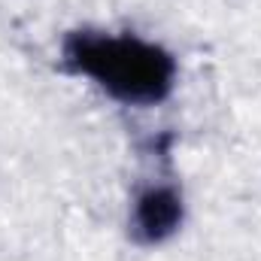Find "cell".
Masks as SVG:
<instances>
[{"label": "cell", "instance_id": "cell-1", "mask_svg": "<svg viewBox=\"0 0 261 261\" xmlns=\"http://www.w3.org/2000/svg\"><path fill=\"white\" fill-rule=\"evenodd\" d=\"M58 67L100 97L125 110H158L173 100L182 64L179 55L140 31L79 24L61 34Z\"/></svg>", "mask_w": 261, "mask_h": 261}, {"label": "cell", "instance_id": "cell-2", "mask_svg": "<svg viewBox=\"0 0 261 261\" xmlns=\"http://www.w3.org/2000/svg\"><path fill=\"white\" fill-rule=\"evenodd\" d=\"M189 225V195L176 176H149L134 186L125 210V237L137 249H161Z\"/></svg>", "mask_w": 261, "mask_h": 261}]
</instances>
